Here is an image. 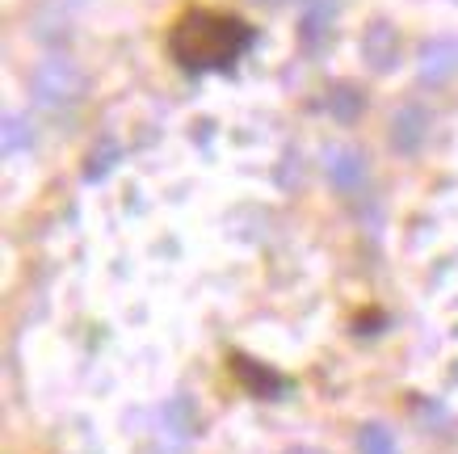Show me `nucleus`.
I'll return each instance as SVG.
<instances>
[{"label":"nucleus","mask_w":458,"mask_h":454,"mask_svg":"<svg viewBox=\"0 0 458 454\" xmlns=\"http://www.w3.org/2000/svg\"><path fill=\"white\" fill-rule=\"evenodd\" d=\"M30 143H34V131H30V126L13 114V118L4 123V151H9V156H17V151H30Z\"/></svg>","instance_id":"obj_10"},{"label":"nucleus","mask_w":458,"mask_h":454,"mask_svg":"<svg viewBox=\"0 0 458 454\" xmlns=\"http://www.w3.org/2000/svg\"><path fill=\"white\" fill-rule=\"evenodd\" d=\"M366 56L375 59V68H391L395 59V47H391V26H375L370 39H366Z\"/></svg>","instance_id":"obj_9"},{"label":"nucleus","mask_w":458,"mask_h":454,"mask_svg":"<svg viewBox=\"0 0 458 454\" xmlns=\"http://www.w3.org/2000/svg\"><path fill=\"white\" fill-rule=\"evenodd\" d=\"M81 89H84V81L64 59H51V64H42V68L34 72V93H38V101L51 106V110H59L64 101H76Z\"/></svg>","instance_id":"obj_2"},{"label":"nucleus","mask_w":458,"mask_h":454,"mask_svg":"<svg viewBox=\"0 0 458 454\" xmlns=\"http://www.w3.org/2000/svg\"><path fill=\"white\" fill-rule=\"evenodd\" d=\"M236 371L240 374H244V379H249V383H252V391H257V396H269V391H286V383H282V379H274V374H269V371H257V366H252V362L249 358H236ZM269 399H274V396H269Z\"/></svg>","instance_id":"obj_8"},{"label":"nucleus","mask_w":458,"mask_h":454,"mask_svg":"<svg viewBox=\"0 0 458 454\" xmlns=\"http://www.w3.org/2000/svg\"><path fill=\"white\" fill-rule=\"evenodd\" d=\"M458 72V39H433L420 47V81H445Z\"/></svg>","instance_id":"obj_3"},{"label":"nucleus","mask_w":458,"mask_h":454,"mask_svg":"<svg viewBox=\"0 0 458 454\" xmlns=\"http://www.w3.org/2000/svg\"><path fill=\"white\" fill-rule=\"evenodd\" d=\"M358 450L361 454H400V446H395L387 425H366L358 433Z\"/></svg>","instance_id":"obj_7"},{"label":"nucleus","mask_w":458,"mask_h":454,"mask_svg":"<svg viewBox=\"0 0 458 454\" xmlns=\"http://www.w3.org/2000/svg\"><path fill=\"white\" fill-rule=\"evenodd\" d=\"M291 454H316V450H291Z\"/></svg>","instance_id":"obj_11"},{"label":"nucleus","mask_w":458,"mask_h":454,"mask_svg":"<svg viewBox=\"0 0 458 454\" xmlns=\"http://www.w3.org/2000/svg\"><path fill=\"white\" fill-rule=\"evenodd\" d=\"M333 13L336 4L333 0H307V21H303V39L316 47L319 39H324V30L333 26Z\"/></svg>","instance_id":"obj_6"},{"label":"nucleus","mask_w":458,"mask_h":454,"mask_svg":"<svg viewBox=\"0 0 458 454\" xmlns=\"http://www.w3.org/2000/svg\"><path fill=\"white\" fill-rule=\"evenodd\" d=\"M328 177H333L336 190L358 193L366 185V160L353 148H333L328 151Z\"/></svg>","instance_id":"obj_4"},{"label":"nucleus","mask_w":458,"mask_h":454,"mask_svg":"<svg viewBox=\"0 0 458 454\" xmlns=\"http://www.w3.org/2000/svg\"><path fill=\"white\" fill-rule=\"evenodd\" d=\"M257 30L236 13L190 9L168 30V56L185 72H227L252 51Z\"/></svg>","instance_id":"obj_1"},{"label":"nucleus","mask_w":458,"mask_h":454,"mask_svg":"<svg viewBox=\"0 0 458 454\" xmlns=\"http://www.w3.org/2000/svg\"><path fill=\"white\" fill-rule=\"evenodd\" d=\"M165 425H168V433H173V441H185L190 433H194V429H198V413L190 408V399L177 396L173 404H168V408H165Z\"/></svg>","instance_id":"obj_5"}]
</instances>
